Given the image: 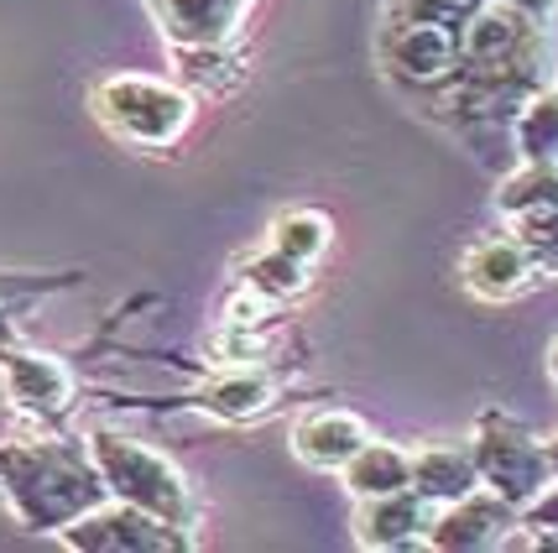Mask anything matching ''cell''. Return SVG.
Here are the masks:
<instances>
[{"mask_svg":"<svg viewBox=\"0 0 558 553\" xmlns=\"http://www.w3.org/2000/svg\"><path fill=\"white\" fill-rule=\"evenodd\" d=\"M0 485L32 532H63L78 512H89L110 496L95 455L69 438L0 444Z\"/></svg>","mask_w":558,"mask_h":553,"instance_id":"cell-1","label":"cell"},{"mask_svg":"<svg viewBox=\"0 0 558 553\" xmlns=\"http://www.w3.org/2000/svg\"><path fill=\"white\" fill-rule=\"evenodd\" d=\"M89 455H95L110 496L142 506V512H151V517H162V522H172V528H183V532L198 528L194 485H189V476L168 455H157V449H146V444L125 438V433H110V429H99L89 438Z\"/></svg>","mask_w":558,"mask_h":553,"instance_id":"cell-2","label":"cell"},{"mask_svg":"<svg viewBox=\"0 0 558 553\" xmlns=\"http://www.w3.org/2000/svg\"><path fill=\"white\" fill-rule=\"evenodd\" d=\"M95 116L105 121L110 136L131 146H162L183 142V131L194 125V99L168 79H146V73H110L95 84Z\"/></svg>","mask_w":558,"mask_h":553,"instance_id":"cell-3","label":"cell"},{"mask_svg":"<svg viewBox=\"0 0 558 553\" xmlns=\"http://www.w3.org/2000/svg\"><path fill=\"white\" fill-rule=\"evenodd\" d=\"M470 455H475L481 485L496 491L501 502H511L517 512L527 502H537V496L554 485L548 444H543L533 429H522L517 418H507V412H486V418H481Z\"/></svg>","mask_w":558,"mask_h":553,"instance_id":"cell-4","label":"cell"},{"mask_svg":"<svg viewBox=\"0 0 558 553\" xmlns=\"http://www.w3.org/2000/svg\"><path fill=\"white\" fill-rule=\"evenodd\" d=\"M58 538H63L69 549H84V553H178V549H194V532L172 528V522L151 517L142 506L121 502V496H105L99 506L78 512Z\"/></svg>","mask_w":558,"mask_h":553,"instance_id":"cell-5","label":"cell"},{"mask_svg":"<svg viewBox=\"0 0 558 553\" xmlns=\"http://www.w3.org/2000/svg\"><path fill=\"white\" fill-rule=\"evenodd\" d=\"M522 522V512L511 502H501L496 491H470L460 502H444L434 512V522L423 532V543L438 553H475V549H501L511 538V528Z\"/></svg>","mask_w":558,"mask_h":553,"instance_id":"cell-6","label":"cell"},{"mask_svg":"<svg viewBox=\"0 0 558 553\" xmlns=\"http://www.w3.org/2000/svg\"><path fill=\"white\" fill-rule=\"evenodd\" d=\"M381 58L402 84H449L460 69V32L454 26H434V22H408L397 16L381 37Z\"/></svg>","mask_w":558,"mask_h":553,"instance_id":"cell-7","label":"cell"},{"mask_svg":"<svg viewBox=\"0 0 558 553\" xmlns=\"http://www.w3.org/2000/svg\"><path fill=\"white\" fill-rule=\"evenodd\" d=\"M0 386L5 397L32 418H63L73 408V371L48 350H22V345H5L0 350Z\"/></svg>","mask_w":558,"mask_h":553,"instance_id":"cell-8","label":"cell"},{"mask_svg":"<svg viewBox=\"0 0 558 553\" xmlns=\"http://www.w3.org/2000/svg\"><path fill=\"white\" fill-rule=\"evenodd\" d=\"M256 0H146L151 22L172 48H225L235 43Z\"/></svg>","mask_w":558,"mask_h":553,"instance_id":"cell-9","label":"cell"},{"mask_svg":"<svg viewBox=\"0 0 558 553\" xmlns=\"http://www.w3.org/2000/svg\"><path fill=\"white\" fill-rule=\"evenodd\" d=\"M434 522V502L417 496L413 485L391 491V496H365L355 512V543L361 549H413Z\"/></svg>","mask_w":558,"mask_h":553,"instance_id":"cell-10","label":"cell"},{"mask_svg":"<svg viewBox=\"0 0 558 553\" xmlns=\"http://www.w3.org/2000/svg\"><path fill=\"white\" fill-rule=\"evenodd\" d=\"M464 288L475 292V298H486V303H507L517 292L533 282V251L517 241V236H486V241H475L464 251Z\"/></svg>","mask_w":558,"mask_h":553,"instance_id":"cell-11","label":"cell"},{"mask_svg":"<svg viewBox=\"0 0 558 553\" xmlns=\"http://www.w3.org/2000/svg\"><path fill=\"white\" fill-rule=\"evenodd\" d=\"M271 402H277V376L262 361H225L198 386V408L225 423H251V418L271 412Z\"/></svg>","mask_w":558,"mask_h":553,"instance_id":"cell-12","label":"cell"},{"mask_svg":"<svg viewBox=\"0 0 558 553\" xmlns=\"http://www.w3.org/2000/svg\"><path fill=\"white\" fill-rule=\"evenodd\" d=\"M365 438H371V429H365L355 412L318 408V412H308V418H298V429H292V455L303 459V465H314V470H340Z\"/></svg>","mask_w":558,"mask_h":553,"instance_id":"cell-13","label":"cell"},{"mask_svg":"<svg viewBox=\"0 0 558 553\" xmlns=\"http://www.w3.org/2000/svg\"><path fill=\"white\" fill-rule=\"evenodd\" d=\"M475 485H481V470H475L470 444H428L413 455V491L428 502H460Z\"/></svg>","mask_w":558,"mask_h":553,"instance_id":"cell-14","label":"cell"},{"mask_svg":"<svg viewBox=\"0 0 558 553\" xmlns=\"http://www.w3.org/2000/svg\"><path fill=\"white\" fill-rule=\"evenodd\" d=\"M344 491L365 502V496H391L402 485H413V455L397 449V444H381V438H365L355 455L340 465Z\"/></svg>","mask_w":558,"mask_h":553,"instance_id":"cell-15","label":"cell"},{"mask_svg":"<svg viewBox=\"0 0 558 553\" xmlns=\"http://www.w3.org/2000/svg\"><path fill=\"white\" fill-rule=\"evenodd\" d=\"M517 152L522 163L558 168V89H543L517 110Z\"/></svg>","mask_w":558,"mask_h":553,"instance_id":"cell-16","label":"cell"},{"mask_svg":"<svg viewBox=\"0 0 558 553\" xmlns=\"http://www.w3.org/2000/svg\"><path fill=\"white\" fill-rule=\"evenodd\" d=\"M329 241H335V225L318 209H292V215H282L271 225V251H282V256H292L303 266L318 262L329 251Z\"/></svg>","mask_w":558,"mask_h":553,"instance_id":"cell-17","label":"cell"},{"mask_svg":"<svg viewBox=\"0 0 558 553\" xmlns=\"http://www.w3.org/2000/svg\"><path fill=\"white\" fill-rule=\"evenodd\" d=\"M245 288L271 298V303H288V298H303L308 292V266L282 256V251H267V256H256L251 272H245Z\"/></svg>","mask_w":558,"mask_h":553,"instance_id":"cell-18","label":"cell"},{"mask_svg":"<svg viewBox=\"0 0 558 553\" xmlns=\"http://www.w3.org/2000/svg\"><path fill=\"white\" fill-rule=\"evenodd\" d=\"M475 5H481V0H397V16H408V22L454 26V32H460L464 16H470Z\"/></svg>","mask_w":558,"mask_h":553,"instance_id":"cell-19","label":"cell"},{"mask_svg":"<svg viewBox=\"0 0 558 553\" xmlns=\"http://www.w3.org/2000/svg\"><path fill=\"white\" fill-rule=\"evenodd\" d=\"M522 528H533V532H548L558 528V485H548L537 502L522 506Z\"/></svg>","mask_w":558,"mask_h":553,"instance_id":"cell-20","label":"cell"},{"mask_svg":"<svg viewBox=\"0 0 558 553\" xmlns=\"http://www.w3.org/2000/svg\"><path fill=\"white\" fill-rule=\"evenodd\" d=\"M548 376H554V386H558V339H554V350H548Z\"/></svg>","mask_w":558,"mask_h":553,"instance_id":"cell-21","label":"cell"},{"mask_svg":"<svg viewBox=\"0 0 558 553\" xmlns=\"http://www.w3.org/2000/svg\"><path fill=\"white\" fill-rule=\"evenodd\" d=\"M548 465H554V481H558V438H548Z\"/></svg>","mask_w":558,"mask_h":553,"instance_id":"cell-22","label":"cell"}]
</instances>
